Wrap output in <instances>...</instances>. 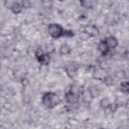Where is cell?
<instances>
[{
	"label": "cell",
	"mask_w": 129,
	"mask_h": 129,
	"mask_svg": "<svg viewBox=\"0 0 129 129\" xmlns=\"http://www.w3.org/2000/svg\"><path fill=\"white\" fill-rule=\"evenodd\" d=\"M59 97L55 93L47 92L44 94L42 98L43 105L48 108H53L60 102Z\"/></svg>",
	"instance_id": "cell-1"
},
{
	"label": "cell",
	"mask_w": 129,
	"mask_h": 129,
	"mask_svg": "<svg viewBox=\"0 0 129 129\" xmlns=\"http://www.w3.org/2000/svg\"><path fill=\"white\" fill-rule=\"evenodd\" d=\"M48 31L50 35L53 38H58L63 36L64 32L62 27L57 24H50L48 27Z\"/></svg>",
	"instance_id": "cell-2"
},
{
	"label": "cell",
	"mask_w": 129,
	"mask_h": 129,
	"mask_svg": "<svg viewBox=\"0 0 129 129\" xmlns=\"http://www.w3.org/2000/svg\"><path fill=\"white\" fill-rule=\"evenodd\" d=\"M65 97L67 102L74 104L78 102L79 98V95L77 91H75L74 89H71L66 93Z\"/></svg>",
	"instance_id": "cell-3"
},
{
	"label": "cell",
	"mask_w": 129,
	"mask_h": 129,
	"mask_svg": "<svg viewBox=\"0 0 129 129\" xmlns=\"http://www.w3.org/2000/svg\"><path fill=\"white\" fill-rule=\"evenodd\" d=\"M36 58L38 62L42 65L48 64L50 61V56L47 54L42 53L41 50H38L36 54Z\"/></svg>",
	"instance_id": "cell-4"
},
{
	"label": "cell",
	"mask_w": 129,
	"mask_h": 129,
	"mask_svg": "<svg viewBox=\"0 0 129 129\" xmlns=\"http://www.w3.org/2000/svg\"><path fill=\"white\" fill-rule=\"evenodd\" d=\"M104 41L107 44L109 48H115L118 45V41L116 38L113 36H109L107 37Z\"/></svg>",
	"instance_id": "cell-5"
},
{
	"label": "cell",
	"mask_w": 129,
	"mask_h": 129,
	"mask_svg": "<svg viewBox=\"0 0 129 129\" xmlns=\"http://www.w3.org/2000/svg\"><path fill=\"white\" fill-rule=\"evenodd\" d=\"M98 48L100 51L102 53V54L104 55L106 54L109 51V47L108 46V45L104 41H101L100 43Z\"/></svg>",
	"instance_id": "cell-6"
},
{
	"label": "cell",
	"mask_w": 129,
	"mask_h": 129,
	"mask_svg": "<svg viewBox=\"0 0 129 129\" xmlns=\"http://www.w3.org/2000/svg\"><path fill=\"white\" fill-rule=\"evenodd\" d=\"M12 12L15 14L20 13L22 11V6L17 2H14L11 6Z\"/></svg>",
	"instance_id": "cell-7"
},
{
	"label": "cell",
	"mask_w": 129,
	"mask_h": 129,
	"mask_svg": "<svg viewBox=\"0 0 129 129\" xmlns=\"http://www.w3.org/2000/svg\"><path fill=\"white\" fill-rule=\"evenodd\" d=\"M77 72V68L72 65L69 66L67 69V72L70 77H74Z\"/></svg>",
	"instance_id": "cell-8"
},
{
	"label": "cell",
	"mask_w": 129,
	"mask_h": 129,
	"mask_svg": "<svg viewBox=\"0 0 129 129\" xmlns=\"http://www.w3.org/2000/svg\"><path fill=\"white\" fill-rule=\"evenodd\" d=\"M59 51L61 54H67L70 52L71 48L67 44H63L60 47Z\"/></svg>",
	"instance_id": "cell-9"
},
{
	"label": "cell",
	"mask_w": 129,
	"mask_h": 129,
	"mask_svg": "<svg viewBox=\"0 0 129 129\" xmlns=\"http://www.w3.org/2000/svg\"><path fill=\"white\" fill-rule=\"evenodd\" d=\"M110 103L109 100L108 98H104L102 99L100 103V105L101 107L103 108H108L109 106Z\"/></svg>",
	"instance_id": "cell-10"
},
{
	"label": "cell",
	"mask_w": 129,
	"mask_h": 129,
	"mask_svg": "<svg viewBox=\"0 0 129 129\" xmlns=\"http://www.w3.org/2000/svg\"><path fill=\"white\" fill-rule=\"evenodd\" d=\"M121 91L124 92H127L128 91V83L127 82H122L121 84Z\"/></svg>",
	"instance_id": "cell-11"
},
{
	"label": "cell",
	"mask_w": 129,
	"mask_h": 129,
	"mask_svg": "<svg viewBox=\"0 0 129 129\" xmlns=\"http://www.w3.org/2000/svg\"><path fill=\"white\" fill-rule=\"evenodd\" d=\"M112 112H115L117 108V104L116 103H112V104H110L109 106L108 107Z\"/></svg>",
	"instance_id": "cell-12"
},
{
	"label": "cell",
	"mask_w": 129,
	"mask_h": 129,
	"mask_svg": "<svg viewBox=\"0 0 129 129\" xmlns=\"http://www.w3.org/2000/svg\"><path fill=\"white\" fill-rule=\"evenodd\" d=\"M63 35L67 36L68 37H72L73 36V33L72 31L70 30H66L64 32V34Z\"/></svg>",
	"instance_id": "cell-13"
},
{
	"label": "cell",
	"mask_w": 129,
	"mask_h": 129,
	"mask_svg": "<svg viewBox=\"0 0 129 129\" xmlns=\"http://www.w3.org/2000/svg\"><path fill=\"white\" fill-rule=\"evenodd\" d=\"M24 80H25V81H24L23 80H22V82H24V83H22V84L23 86H26L28 84V80L27 79H24Z\"/></svg>",
	"instance_id": "cell-14"
}]
</instances>
